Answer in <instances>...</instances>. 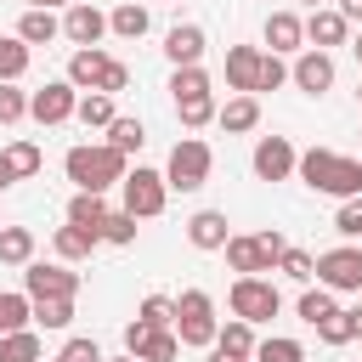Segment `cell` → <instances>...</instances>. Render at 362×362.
<instances>
[{
	"instance_id": "1",
	"label": "cell",
	"mask_w": 362,
	"mask_h": 362,
	"mask_svg": "<svg viewBox=\"0 0 362 362\" xmlns=\"http://www.w3.org/2000/svg\"><path fill=\"white\" fill-rule=\"evenodd\" d=\"M294 175L311 187V192H328V198H362V158H345L334 147H305L294 158Z\"/></svg>"
},
{
	"instance_id": "2",
	"label": "cell",
	"mask_w": 362,
	"mask_h": 362,
	"mask_svg": "<svg viewBox=\"0 0 362 362\" xmlns=\"http://www.w3.org/2000/svg\"><path fill=\"white\" fill-rule=\"evenodd\" d=\"M62 170H68V181H74L79 192H107V187L124 181L130 164H124V153H113L107 141H79V147H68Z\"/></svg>"
},
{
	"instance_id": "3",
	"label": "cell",
	"mask_w": 362,
	"mask_h": 362,
	"mask_svg": "<svg viewBox=\"0 0 362 362\" xmlns=\"http://www.w3.org/2000/svg\"><path fill=\"white\" fill-rule=\"evenodd\" d=\"M283 249H288V243H283V232L272 226V232H232L221 255H226V266H232L238 277H260V272H272V266L283 260Z\"/></svg>"
},
{
	"instance_id": "4",
	"label": "cell",
	"mask_w": 362,
	"mask_h": 362,
	"mask_svg": "<svg viewBox=\"0 0 362 362\" xmlns=\"http://www.w3.org/2000/svg\"><path fill=\"white\" fill-rule=\"evenodd\" d=\"M175 339L187 345V351H204V345H215V334H221V322H215V300L204 294V288H181V300H175Z\"/></svg>"
},
{
	"instance_id": "5",
	"label": "cell",
	"mask_w": 362,
	"mask_h": 362,
	"mask_svg": "<svg viewBox=\"0 0 362 362\" xmlns=\"http://www.w3.org/2000/svg\"><path fill=\"white\" fill-rule=\"evenodd\" d=\"M209 170H215V153H209V141H198V136H181V141L170 147L164 187H170V192H198V187L209 181Z\"/></svg>"
},
{
	"instance_id": "6",
	"label": "cell",
	"mask_w": 362,
	"mask_h": 362,
	"mask_svg": "<svg viewBox=\"0 0 362 362\" xmlns=\"http://www.w3.org/2000/svg\"><path fill=\"white\" fill-rule=\"evenodd\" d=\"M119 192H124V215H136V221H153V215H164V198H170L164 175H158V170H147V164L124 170Z\"/></svg>"
},
{
	"instance_id": "7",
	"label": "cell",
	"mask_w": 362,
	"mask_h": 362,
	"mask_svg": "<svg viewBox=\"0 0 362 362\" xmlns=\"http://www.w3.org/2000/svg\"><path fill=\"white\" fill-rule=\"evenodd\" d=\"M226 300H232V317H238V322H272V317L283 311V294H277V283H266V277H238Z\"/></svg>"
},
{
	"instance_id": "8",
	"label": "cell",
	"mask_w": 362,
	"mask_h": 362,
	"mask_svg": "<svg viewBox=\"0 0 362 362\" xmlns=\"http://www.w3.org/2000/svg\"><path fill=\"white\" fill-rule=\"evenodd\" d=\"M317 283H322L328 294H356V288H362V249H356V243L322 249V255H317Z\"/></svg>"
},
{
	"instance_id": "9",
	"label": "cell",
	"mask_w": 362,
	"mask_h": 362,
	"mask_svg": "<svg viewBox=\"0 0 362 362\" xmlns=\"http://www.w3.org/2000/svg\"><path fill=\"white\" fill-rule=\"evenodd\" d=\"M23 294H28V300H74V294H79V272L28 260V266H23Z\"/></svg>"
},
{
	"instance_id": "10",
	"label": "cell",
	"mask_w": 362,
	"mask_h": 362,
	"mask_svg": "<svg viewBox=\"0 0 362 362\" xmlns=\"http://www.w3.org/2000/svg\"><path fill=\"white\" fill-rule=\"evenodd\" d=\"M124 356H136V362H175V356H181V339H175V328L130 322V328H124Z\"/></svg>"
},
{
	"instance_id": "11",
	"label": "cell",
	"mask_w": 362,
	"mask_h": 362,
	"mask_svg": "<svg viewBox=\"0 0 362 362\" xmlns=\"http://www.w3.org/2000/svg\"><path fill=\"white\" fill-rule=\"evenodd\" d=\"M74 107H79V90H74L68 79H45V85L28 96V119H34V124H62V119H74Z\"/></svg>"
},
{
	"instance_id": "12",
	"label": "cell",
	"mask_w": 362,
	"mask_h": 362,
	"mask_svg": "<svg viewBox=\"0 0 362 362\" xmlns=\"http://www.w3.org/2000/svg\"><path fill=\"white\" fill-rule=\"evenodd\" d=\"M294 158H300V153H294V141H288V136H260L249 164H255V175H260V181H288V175H294Z\"/></svg>"
},
{
	"instance_id": "13",
	"label": "cell",
	"mask_w": 362,
	"mask_h": 362,
	"mask_svg": "<svg viewBox=\"0 0 362 362\" xmlns=\"http://www.w3.org/2000/svg\"><path fill=\"white\" fill-rule=\"evenodd\" d=\"M62 34L74 40V51L102 45V34H107V11H96L90 0H74V6H68V17H62Z\"/></svg>"
},
{
	"instance_id": "14",
	"label": "cell",
	"mask_w": 362,
	"mask_h": 362,
	"mask_svg": "<svg viewBox=\"0 0 362 362\" xmlns=\"http://www.w3.org/2000/svg\"><path fill=\"white\" fill-rule=\"evenodd\" d=\"M288 79H294V85H300L305 96H322V90L334 85V57H328V51H311V45H305V51L294 57Z\"/></svg>"
},
{
	"instance_id": "15",
	"label": "cell",
	"mask_w": 362,
	"mask_h": 362,
	"mask_svg": "<svg viewBox=\"0 0 362 362\" xmlns=\"http://www.w3.org/2000/svg\"><path fill=\"white\" fill-rule=\"evenodd\" d=\"M305 23V40H311V51H334V45H345L351 40V23L334 11V6H317L311 17H300Z\"/></svg>"
},
{
	"instance_id": "16",
	"label": "cell",
	"mask_w": 362,
	"mask_h": 362,
	"mask_svg": "<svg viewBox=\"0 0 362 362\" xmlns=\"http://www.w3.org/2000/svg\"><path fill=\"white\" fill-rule=\"evenodd\" d=\"M204 45H209V40H204L198 23H175V28L164 34V57H170L175 68H198V62H204Z\"/></svg>"
},
{
	"instance_id": "17",
	"label": "cell",
	"mask_w": 362,
	"mask_h": 362,
	"mask_svg": "<svg viewBox=\"0 0 362 362\" xmlns=\"http://www.w3.org/2000/svg\"><path fill=\"white\" fill-rule=\"evenodd\" d=\"M107 62H113V57H107L102 45H85V51H74V57H68V85H74V90H102V79H107Z\"/></svg>"
},
{
	"instance_id": "18",
	"label": "cell",
	"mask_w": 362,
	"mask_h": 362,
	"mask_svg": "<svg viewBox=\"0 0 362 362\" xmlns=\"http://www.w3.org/2000/svg\"><path fill=\"white\" fill-rule=\"evenodd\" d=\"M260 34H266V45H272V57H288V51H300V45H305V23H300L294 11H272Z\"/></svg>"
},
{
	"instance_id": "19",
	"label": "cell",
	"mask_w": 362,
	"mask_h": 362,
	"mask_svg": "<svg viewBox=\"0 0 362 362\" xmlns=\"http://www.w3.org/2000/svg\"><path fill=\"white\" fill-rule=\"evenodd\" d=\"M226 238H232V232H226V215H221V209H198V215L187 221V243L204 249V255L226 249Z\"/></svg>"
},
{
	"instance_id": "20",
	"label": "cell",
	"mask_w": 362,
	"mask_h": 362,
	"mask_svg": "<svg viewBox=\"0 0 362 362\" xmlns=\"http://www.w3.org/2000/svg\"><path fill=\"white\" fill-rule=\"evenodd\" d=\"M255 74H260V51L255 45H232L226 51V85L238 96H255Z\"/></svg>"
},
{
	"instance_id": "21",
	"label": "cell",
	"mask_w": 362,
	"mask_h": 362,
	"mask_svg": "<svg viewBox=\"0 0 362 362\" xmlns=\"http://www.w3.org/2000/svg\"><path fill=\"white\" fill-rule=\"evenodd\" d=\"M215 124L226 136H243L260 124V96H226V107H215Z\"/></svg>"
},
{
	"instance_id": "22",
	"label": "cell",
	"mask_w": 362,
	"mask_h": 362,
	"mask_svg": "<svg viewBox=\"0 0 362 362\" xmlns=\"http://www.w3.org/2000/svg\"><path fill=\"white\" fill-rule=\"evenodd\" d=\"M102 221H107V198H102V192H74L68 226H79V232H90V238L102 243Z\"/></svg>"
},
{
	"instance_id": "23",
	"label": "cell",
	"mask_w": 362,
	"mask_h": 362,
	"mask_svg": "<svg viewBox=\"0 0 362 362\" xmlns=\"http://www.w3.org/2000/svg\"><path fill=\"white\" fill-rule=\"evenodd\" d=\"M255 345H260V339H255V322H238V317L221 322V334H215V351H226V356H238V362H249Z\"/></svg>"
},
{
	"instance_id": "24",
	"label": "cell",
	"mask_w": 362,
	"mask_h": 362,
	"mask_svg": "<svg viewBox=\"0 0 362 362\" xmlns=\"http://www.w3.org/2000/svg\"><path fill=\"white\" fill-rule=\"evenodd\" d=\"M147 6H136V0H124V6H113L107 11V34H119V40H141L147 34Z\"/></svg>"
},
{
	"instance_id": "25",
	"label": "cell",
	"mask_w": 362,
	"mask_h": 362,
	"mask_svg": "<svg viewBox=\"0 0 362 362\" xmlns=\"http://www.w3.org/2000/svg\"><path fill=\"white\" fill-rule=\"evenodd\" d=\"M51 249H57V260H62V266H74V260H90L96 238H90V232H79V226H57V232H51Z\"/></svg>"
},
{
	"instance_id": "26",
	"label": "cell",
	"mask_w": 362,
	"mask_h": 362,
	"mask_svg": "<svg viewBox=\"0 0 362 362\" xmlns=\"http://www.w3.org/2000/svg\"><path fill=\"white\" fill-rule=\"evenodd\" d=\"M0 362H45V345L34 328H17V334H0Z\"/></svg>"
},
{
	"instance_id": "27",
	"label": "cell",
	"mask_w": 362,
	"mask_h": 362,
	"mask_svg": "<svg viewBox=\"0 0 362 362\" xmlns=\"http://www.w3.org/2000/svg\"><path fill=\"white\" fill-rule=\"evenodd\" d=\"M74 119H79L85 130H107L119 113H113V96H102V90H85V96H79V107H74Z\"/></svg>"
},
{
	"instance_id": "28",
	"label": "cell",
	"mask_w": 362,
	"mask_h": 362,
	"mask_svg": "<svg viewBox=\"0 0 362 362\" xmlns=\"http://www.w3.org/2000/svg\"><path fill=\"white\" fill-rule=\"evenodd\" d=\"M34 260V232L28 226H0V266H28Z\"/></svg>"
},
{
	"instance_id": "29",
	"label": "cell",
	"mask_w": 362,
	"mask_h": 362,
	"mask_svg": "<svg viewBox=\"0 0 362 362\" xmlns=\"http://www.w3.org/2000/svg\"><path fill=\"white\" fill-rule=\"evenodd\" d=\"M57 34H62V23L51 11H23V23H17V40L23 45H51Z\"/></svg>"
},
{
	"instance_id": "30",
	"label": "cell",
	"mask_w": 362,
	"mask_h": 362,
	"mask_svg": "<svg viewBox=\"0 0 362 362\" xmlns=\"http://www.w3.org/2000/svg\"><path fill=\"white\" fill-rule=\"evenodd\" d=\"M28 74V45L17 34H0V85H17Z\"/></svg>"
},
{
	"instance_id": "31",
	"label": "cell",
	"mask_w": 362,
	"mask_h": 362,
	"mask_svg": "<svg viewBox=\"0 0 362 362\" xmlns=\"http://www.w3.org/2000/svg\"><path fill=\"white\" fill-rule=\"evenodd\" d=\"M249 362H305V345L300 339H288V334H272V339H260L255 345V356Z\"/></svg>"
},
{
	"instance_id": "32",
	"label": "cell",
	"mask_w": 362,
	"mask_h": 362,
	"mask_svg": "<svg viewBox=\"0 0 362 362\" xmlns=\"http://www.w3.org/2000/svg\"><path fill=\"white\" fill-rule=\"evenodd\" d=\"M141 141H147L141 119H113V124H107V147H113V153L130 158V153H141Z\"/></svg>"
},
{
	"instance_id": "33",
	"label": "cell",
	"mask_w": 362,
	"mask_h": 362,
	"mask_svg": "<svg viewBox=\"0 0 362 362\" xmlns=\"http://www.w3.org/2000/svg\"><path fill=\"white\" fill-rule=\"evenodd\" d=\"M34 322V300L28 294H0V334H17Z\"/></svg>"
},
{
	"instance_id": "34",
	"label": "cell",
	"mask_w": 362,
	"mask_h": 362,
	"mask_svg": "<svg viewBox=\"0 0 362 362\" xmlns=\"http://www.w3.org/2000/svg\"><path fill=\"white\" fill-rule=\"evenodd\" d=\"M170 96H175V102H187V96H209V74H204V62H198V68H175V74H170Z\"/></svg>"
},
{
	"instance_id": "35",
	"label": "cell",
	"mask_w": 362,
	"mask_h": 362,
	"mask_svg": "<svg viewBox=\"0 0 362 362\" xmlns=\"http://www.w3.org/2000/svg\"><path fill=\"white\" fill-rule=\"evenodd\" d=\"M6 164H11V175H17V181H28V175H40V164H45V158H40V147H34V141H11V147H6Z\"/></svg>"
},
{
	"instance_id": "36",
	"label": "cell",
	"mask_w": 362,
	"mask_h": 362,
	"mask_svg": "<svg viewBox=\"0 0 362 362\" xmlns=\"http://www.w3.org/2000/svg\"><path fill=\"white\" fill-rule=\"evenodd\" d=\"M334 311H339V300H334V294H328V288H322V283H317V288H305V294H300V317H305V322H311V328H317V322H322V317H334Z\"/></svg>"
},
{
	"instance_id": "37",
	"label": "cell",
	"mask_w": 362,
	"mask_h": 362,
	"mask_svg": "<svg viewBox=\"0 0 362 362\" xmlns=\"http://www.w3.org/2000/svg\"><path fill=\"white\" fill-rule=\"evenodd\" d=\"M175 113L187 130H204V124H215V96H187V102H175Z\"/></svg>"
},
{
	"instance_id": "38",
	"label": "cell",
	"mask_w": 362,
	"mask_h": 362,
	"mask_svg": "<svg viewBox=\"0 0 362 362\" xmlns=\"http://www.w3.org/2000/svg\"><path fill=\"white\" fill-rule=\"evenodd\" d=\"M136 322H147V328H170V322H175V300H170V294H147L141 311H136Z\"/></svg>"
},
{
	"instance_id": "39",
	"label": "cell",
	"mask_w": 362,
	"mask_h": 362,
	"mask_svg": "<svg viewBox=\"0 0 362 362\" xmlns=\"http://www.w3.org/2000/svg\"><path fill=\"white\" fill-rule=\"evenodd\" d=\"M34 322L51 328V334L68 328V322H74V300H34Z\"/></svg>"
},
{
	"instance_id": "40",
	"label": "cell",
	"mask_w": 362,
	"mask_h": 362,
	"mask_svg": "<svg viewBox=\"0 0 362 362\" xmlns=\"http://www.w3.org/2000/svg\"><path fill=\"white\" fill-rule=\"evenodd\" d=\"M102 243H136V215H124V209H107V221H102Z\"/></svg>"
},
{
	"instance_id": "41",
	"label": "cell",
	"mask_w": 362,
	"mask_h": 362,
	"mask_svg": "<svg viewBox=\"0 0 362 362\" xmlns=\"http://www.w3.org/2000/svg\"><path fill=\"white\" fill-rule=\"evenodd\" d=\"M277 272H283V277H294V283H311V277H317V255H305V249H283Z\"/></svg>"
},
{
	"instance_id": "42",
	"label": "cell",
	"mask_w": 362,
	"mask_h": 362,
	"mask_svg": "<svg viewBox=\"0 0 362 362\" xmlns=\"http://www.w3.org/2000/svg\"><path fill=\"white\" fill-rule=\"evenodd\" d=\"M288 79V62L283 57H272V51H260V74H255V90H277Z\"/></svg>"
},
{
	"instance_id": "43",
	"label": "cell",
	"mask_w": 362,
	"mask_h": 362,
	"mask_svg": "<svg viewBox=\"0 0 362 362\" xmlns=\"http://www.w3.org/2000/svg\"><path fill=\"white\" fill-rule=\"evenodd\" d=\"M317 339H322V345H351V317H345V311L322 317V322H317Z\"/></svg>"
},
{
	"instance_id": "44",
	"label": "cell",
	"mask_w": 362,
	"mask_h": 362,
	"mask_svg": "<svg viewBox=\"0 0 362 362\" xmlns=\"http://www.w3.org/2000/svg\"><path fill=\"white\" fill-rule=\"evenodd\" d=\"M334 232H339V238H362V198H345V204H339Z\"/></svg>"
},
{
	"instance_id": "45",
	"label": "cell",
	"mask_w": 362,
	"mask_h": 362,
	"mask_svg": "<svg viewBox=\"0 0 362 362\" xmlns=\"http://www.w3.org/2000/svg\"><path fill=\"white\" fill-rule=\"evenodd\" d=\"M23 113H28V96L17 85H0V124H17Z\"/></svg>"
},
{
	"instance_id": "46",
	"label": "cell",
	"mask_w": 362,
	"mask_h": 362,
	"mask_svg": "<svg viewBox=\"0 0 362 362\" xmlns=\"http://www.w3.org/2000/svg\"><path fill=\"white\" fill-rule=\"evenodd\" d=\"M57 362H102V345H96V339H68V345L57 351Z\"/></svg>"
},
{
	"instance_id": "47",
	"label": "cell",
	"mask_w": 362,
	"mask_h": 362,
	"mask_svg": "<svg viewBox=\"0 0 362 362\" xmlns=\"http://www.w3.org/2000/svg\"><path fill=\"white\" fill-rule=\"evenodd\" d=\"M339 17H345V23H362V0H345V6H339Z\"/></svg>"
},
{
	"instance_id": "48",
	"label": "cell",
	"mask_w": 362,
	"mask_h": 362,
	"mask_svg": "<svg viewBox=\"0 0 362 362\" xmlns=\"http://www.w3.org/2000/svg\"><path fill=\"white\" fill-rule=\"evenodd\" d=\"M345 317H351V339H362V305H351Z\"/></svg>"
},
{
	"instance_id": "49",
	"label": "cell",
	"mask_w": 362,
	"mask_h": 362,
	"mask_svg": "<svg viewBox=\"0 0 362 362\" xmlns=\"http://www.w3.org/2000/svg\"><path fill=\"white\" fill-rule=\"evenodd\" d=\"M11 181H17V175H11V164H6V153H0V192H6Z\"/></svg>"
},
{
	"instance_id": "50",
	"label": "cell",
	"mask_w": 362,
	"mask_h": 362,
	"mask_svg": "<svg viewBox=\"0 0 362 362\" xmlns=\"http://www.w3.org/2000/svg\"><path fill=\"white\" fill-rule=\"evenodd\" d=\"M51 6H74V0H28V11H51Z\"/></svg>"
},
{
	"instance_id": "51",
	"label": "cell",
	"mask_w": 362,
	"mask_h": 362,
	"mask_svg": "<svg viewBox=\"0 0 362 362\" xmlns=\"http://www.w3.org/2000/svg\"><path fill=\"white\" fill-rule=\"evenodd\" d=\"M209 362H238V356H226V351H209Z\"/></svg>"
},
{
	"instance_id": "52",
	"label": "cell",
	"mask_w": 362,
	"mask_h": 362,
	"mask_svg": "<svg viewBox=\"0 0 362 362\" xmlns=\"http://www.w3.org/2000/svg\"><path fill=\"white\" fill-rule=\"evenodd\" d=\"M351 51H356V62H362V34H356V40H351Z\"/></svg>"
},
{
	"instance_id": "53",
	"label": "cell",
	"mask_w": 362,
	"mask_h": 362,
	"mask_svg": "<svg viewBox=\"0 0 362 362\" xmlns=\"http://www.w3.org/2000/svg\"><path fill=\"white\" fill-rule=\"evenodd\" d=\"M102 362H136V356H102Z\"/></svg>"
},
{
	"instance_id": "54",
	"label": "cell",
	"mask_w": 362,
	"mask_h": 362,
	"mask_svg": "<svg viewBox=\"0 0 362 362\" xmlns=\"http://www.w3.org/2000/svg\"><path fill=\"white\" fill-rule=\"evenodd\" d=\"M305 6H311V11H317V6H322V0H305Z\"/></svg>"
},
{
	"instance_id": "55",
	"label": "cell",
	"mask_w": 362,
	"mask_h": 362,
	"mask_svg": "<svg viewBox=\"0 0 362 362\" xmlns=\"http://www.w3.org/2000/svg\"><path fill=\"white\" fill-rule=\"evenodd\" d=\"M356 96H362V90H356Z\"/></svg>"
},
{
	"instance_id": "56",
	"label": "cell",
	"mask_w": 362,
	"mask_h": 362,
	"mask_svg": "<svg viewBox=\"0 0 362 362\" xmlns=\"http://www.w3.org/2000/svg\"><path fill=\"white\" fill-rule=\"evenodd\" d=\"M51 362H57V356H51Z\"/></svg>"
}]
</instances>
